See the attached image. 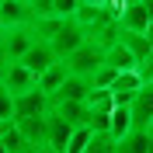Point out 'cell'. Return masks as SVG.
Instances as JSON below:
<instances>
[{
  "label": "cell",
  "mask_w": 153,
  "mask_h": 153,
  "mask_svg": "<svg viewBox=\"0 0 153 153\" xmlns=\"http://www.w3.org/2000/svg\"><path fill=\"white\" fill-rule=\"evenodd\" d=\"M31 31H35L38 42H45V45L52 49V56H56L59 63H63L66 56H73L76 49L87 42V31L80 28L73 18L70 21H35Z\"/></svg>",
  "instance_id": "cell-1"
},
{
  "label": "cell",
  "mask_w": 153,
  "mask_h": 153,
  "mask_svg": "<svg viewBox=\"0 0 153 153\" xmlns=\"http://www.w3.org/2000/svg\"><path fill=\"white\" fill-rule=\"evenodd\" d=\"M63 66L70 70V76L91 80L97 70L105 66V45H97V42H91V38H87L84 45L73 52V56H66V59H63Z\"/></svg>",
  "instance_id": "cell-2"
},
{
  "label": "cell",
  "mask_w": 153,
  "mask_h": 153,
  "mask_svg": "<svg viewBox=\"0 0 153 153\" xmlns=\"http://www.w3.org/2000/svg\"><path fill=\"white\" fill-rule=\"evenodd\" d=\"M150 25H153V0H132V4H122L118 28H122L125 35H146Z\"/></svg>",
  "instance_id": "cell-3"
},
{
  "label": "cell",
  "mask_w": 153,
  "mask_h": 153,
  "mask_svg": "<svg viewBox=\"0 0 153 153\" xmlns=\"http://www.w3.org/2000/svg\"><path fill=\"white\" fill-rule=\"evenodd\" d=\"M31 25H35L31 0H0V31H18Z\"/></svg>",
  "instance_id": "cell-4"
},
{
  "label": "cell",
  "mask_w": 153,
  "mask_h": 153,
  "mask_svg": "<svg viewBox=\"0 0 153 153\" xmlns=\"http://www.w3.org/2000/svg\"><path fill=\"white\" fill-rule=\"evenodd\" d=\"M0 87H4L10 97H18V94H28V91H38V76L28 73L21 63H7V73H4Z\"/></svg>",
  "instance_id": "cell-5"
},
{
  "label": "cell",
  "mask_w": 153,
  "mask_h": 153,
  "mask_svg": "<svg viewBox=\"0 0 153 153\" xmlns=\"http://www.w3.org/2000/svg\"><path fill=\"white\" fill-rule=\"evenodd\" d=\"M35 21H70L76 14V0H31Z\"/></svg>",
  "instance_id": "cell-6"
},
{
  "label": "cell",
  "mask_w": 153,
  "mask_h": 153,
  "mask_svg": "<svg viewBox=\"0 0 153 153\" xmlns=\"http://www.w3.org/2000/svg\"><path fill=\"white\" fill-rule=\"evenodd\" d=\"M38 115H49V97L42 91H28V94L14 97V122L21 118H38Z\"/></svg>",
  "instance_id": "cell-7"
},
{
  "label": "cell",
  "mask_w": 153,
  "mask_h": 153,
  "mask_svg": "<svg viewBox=\"0 0 153 153\" xmlns=\"http://www.w3.org/2000/svg\"><path fill=\"white\" fill-rule=\"evenodd\" d=\"M143 87L146 84H143V76H139V70H132V73H118V76H115V84H111L108 94H111L115 105H132V97L139 94Z\"/></svg>",
  "instance_id": "cell-8"
},
{
  "label": "cell",
  "mask_w": 153,
  "mask_h": 153,
  "mask_svg": "<svg viewBox=\"0 0 153 153\" xmlns=\"http://www.w3.org/2000/svg\"><path fill=\"white\" fill-rule=\"evenodd\" d=\"M129 111H132V129H146V132L153 129V84H146L132 97Z\"/></svg>",
  "instance_id": "cell-9"
},
{
  "label": "cell",
  "mask_w": 153,
  "mask_h": 153,
  "mask_svg": "<svg viewBox=\"0 0 153 153\" xmlns=\"http://www.w3.org/2000/svg\"><path fill=\"white\" fill-rule=\"evenodd\" d=\"M52 63H59V59L52 56V49H49L45 42H38V38H35V45L21 56V66L28 70V73H35V76H42L49 66H52Z\"/></svg>",
  "instance_id": "cell-10"
},
{
  "label": "cell",
  "mask_w": 153,
  "mask_h": 153,
  "mask_svg": "<svg viewBox=\"0 0 153 153\" xmlns=\"http://www.w3.org/2000/svg\"><path fill=\"white\" fill-rule=\"evenodd\" d=\"M70 132H73V129H70L63 118H56V115L49 111V118H45V146H42V150H56V153H63V150H66Z\"/></svg>",
  "instance_id": "cell-11"
},
{
  "label": "cell",
  "mask_w": 153,
  "mask_h": 153,
  "mask_svg": "<svg viewBox=\"0 0 153 153\" xmlns=\"http://www.w3.org/2000/svg\"><path fill=\"white\" fill-rule=\"evenodd\" d=\"M105 66H111L115 73H132V70H139V63H136V56L122 45V42H111V45L105 49Z\"/></svg>",
  "instance_id": "cell-12"
},
{
  "label": "cell",
  "mask_w": 153,
  "mask_h": 153,
  "mask_svg": "<svg viewBox=\"0 0 153 153\" xmlns=\"http://www.w3.org/2000/svg\"><path fill=\"white\" fill-rule=\"evenodd\" d=\"M129 132H132V111H129V105H115V111L108 115V136H111V143L125 139Z\"/></svg>",
  "instance_id": "cell-13"
},
{
  "label": "cell",
  "mask_w": 153,
  "mask_h": 153,
  "mask_svg": "<svg viewBox=\"0 0 153 153\" xmlns=\"http://www.w3.org/2000/svg\"><path fill=\"white\" fill-rule=\"evenodd\" d=\"M66 80H70V70L63 66V63H52L45 73L38 76V91H42L45 97H56V94H59V87L66 84Z\"/></svg>",
  "instance_id": "cell-14"
},
{
  "label": "cell",
  "mask_w": 153,
  "mask_h": 153,
  "mask_svg": "<svg viewBox=\"0 0 153 153\" xmlns=\"http://www.w3.org/2000/svg\"><path fill=\"white\" fill-rule=\"evenodd\" d=\"M45 118H49V115H38V118H21V122H14V129H18V132L25 136L35 150H42V146H45Z\"/></svg>",
  "instance_id": "cell-15"
},
{
  "label": "cell",
  "mask_w": 153,
  "mask_h": 153,
  "mask_svg": "<svg viewBox=\"0 0 153 153\" xmlns=\"http://www.w3.org/2000/svg\"><path fill=\"white\" fill-rule=\"evenodd\" d=\"M115 153H153L150 146V132L146 129H132V132L115 143Z\"/></svg>",
  "instance_id": "cell-16"
},
{
  "label": "cell",
  "mask_w": 153,
  "mask_h": 153,
  "mask_svg": "<svg viewBox=\"0 0 153 153\" xmlns=\"http://www.w3.org/2000/svg\"><path fill=\"white\" fill-rule=\"evenodd\" d=\"M91 139H94V129H91V125H76L73 132H70L66 150H63V153H84L87 146H91Z\"/></svg>",
  "instance_id": "cell-17"
},
{
  "label": "cell",
  "mask_w": 153,
  "mask_h": 153,
  "mask_svg": "<svg viewBox=\"0 0 153 153\" xmlns=\"http://www.w3.org/2000/svg\"><path fill=\"white\" fill-rule=\"evenodd\" d=\"M118 42H122V45L136 56V63H143V59L150 56V42H146V35H125V31H122V35H118Z\"/></svg>",
  "instance_id": "cell-18"
},
{
  "label": "cell",
  "mask_w": 153,
  "mask_h": 153,
  "mask_svg": "<svg viewBox=\"0 0 153 153\" xmlns=\"http://www.w3.org/2000/svg\"><path fill=\"white\" fill-rule=\"evenodd\" d=\"M115 76H118V73H115L111 66H101V70H97L94 76H91V87H94V91H111Z\"/></svg>",
  "instance_id": "cell-19"
},
{
  "label": "cell",
  "mask_w": 153,
  "mask_h": 153,
  "mask_svg": "<svg viewBox=\"0 0 153 153\" xmlns=\"http://www.w3.org/2000/svg\"><path fill=\"white\" fill-rule=\"evenodd\" d=\"M84 153H115V143L108 132H94V139H91V146H87Z\"/></svg>",
  "instance_id": "cell-20"
},
{
  "label": "cell",
  "mask_w": 153,
  "mask_h": 153,
  "mask_svg": "<svg viewBox=\"0 0 153 153\" xmlns=\"http://www.w3.org/2000/svg\"><path fill=\"white\" fill-rule=\"evenodd\" d=\"M0 125H14V97L0 87Z\"/></svg>",
  "instance_id": "cell-21"
},
{
  "label": "cell",
  "mask_w": 153,
  "mask_h": 153,
  "mask_svg": "<svg viewBox=\"0 0 153 153\" xmlns=\"http://www.w3.org/2000/svg\"><path fill=\"white\" fill-rule=\"evenodd\" d=\"M139 76H143V84H153V49H150V56L139 63Z\"/></svg>",
  "instance_id": "cell-22"
},
{
  "label": "cell",
  "mask_w": 153,
  "mask_h": 153,
  "mask_svg": "<svg viewBox=\"0 0 153 153\" xmlns=\"http://www.w3.org/2000/svg\"><path fill=\"white\" fill-rule=\"evenodd\" d=\"M146 42H150V49H153V25L146 28Z\"/></svg>",
  "instance_id": "cell-23"
},
{
  "label": "cell",
  "mask_w": 153,
  "mask_h": 153,
  "mask_svg": "<svg viewBox=\"0 0 153 153\" xmlns=\"http://www.w3.org/2000/svg\"><path fill=\"white\" fill-rule=\"evenodd\" d=\"M38 153H56V150H38Z\"/></svg>",
  "instance_id": "cell-24"
},
{
  "label": "cell",
  "mask_w": 153,
  "mask_h": 153,
  "mask_svg": "<svg viewBox=\"0 0 153 153\" xmlns=\"http://www.w3.org/2000/svg\"><path fill=\"white\" fill-rule=\"evenodd\" d=\"M150 146H153V129H150Z\"/></svg>",
  "instance_id": "cell-25"
},
{
  "label": "cell",
  "mask_w": 153,
  "mask_h": 153,
  "mask_svg": "<svg viewBox=\"0 0 153 153\" xmlns=\"http://www.w3.org/2000/svg\"><path fill=\"white\" fill-rule=\"evenodd\" d=\"M0 153H7V150H4V146H0Z\"/></svg>",
  "instance_id": "cell-26"
}]
</instances>
